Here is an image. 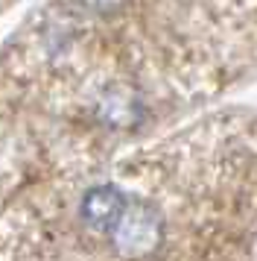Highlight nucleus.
<instances>
[{"label": "nucleus", "instance_id": "obj_1", "mask_svg": "<svg viewBox=\"0 0 257 261\" xmlns=\"http://www.w3.org/2000/svg\"><path fill=\"white\" fill-rule=\"evenodd\" d=\"M126 214V197L111 185L91 188L82 200V220L97 232H114Z\"/></svg>", "mask_w": 257, "mask_h": 261}, {"label": "nucleus", "instance_id": "obj_2", "mask_svg": "<svg viewBox=\"0 0 257 261\" xmlns=\"http://www.w3.org/2000/svg\"><path fill=\"white\" fill-rule=\"evenodd\" d=\"M120 0H82V6H88L93 12H108V9H114Z\"/></svg>", "mask_w": 257, "mask_h": 261}]
</instances>
